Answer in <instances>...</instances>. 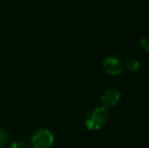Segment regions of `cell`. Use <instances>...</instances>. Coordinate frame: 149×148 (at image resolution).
<instances>
[{"mask_svg": "<svg viewBox=\"0 0 149 148\" xmlns=\"http://www.w3.org/2000/svg\"><path fill=\"white\" fill-rule=\"evenodd\" d=\"M109 120L108 110L104 107H97L87 115L85 120V126L90 131L100 130L107 125Z\"/></svg>", "mask_w": 149, "mask_h": 148, "instance_id": "1", "label": "cell"}, {"mask_svg": "<svg viewBox=\"0 0 149 148\" xmlns=\"http://www.w3.org/2000/svg\"><path fill=\"white\" fill-rule=\"evenodd\" d=\"M102 67H104V71L110 75H117L122 74L124 70V63L122 60L120 59L118 56L115 55H109L102 61Z\"/></svg>", "mask_w": 149, "mask_h": 148, "instance_id": "3", "label": "cell"}, {"mask_svg": "<svg viewBox=\"0 0 149 148\" xmlns=\"http://www.w3.org/2000/svg\"><path fill=\"white\" fill-rule=\"evenodd\" d=\"M9 148H31L30 145L26 142H22V141H15V142H12L10 144Z\"/></svg>", "mask_w": 149, "mask_h": 148, "instance_id": "7", "label": "cell"}, {"mask_svg": "<svg viewBox=\"0 0 149 148\" xmlns=\"http://www.w3.org/2000/svg\"><path fill=\"white\" fill-rule=\"evenodd\" d=\"M124 67L128 68L132 72H136L140 68V62L137 59H135V58H130V59L126 60L124 62Z\"/></svg>", "mask_w": 149, "mask_h": 148, "instance_id": "5", "label": "cell"}, {"mask_svg": "<svg viewBox=\"0 0 149 148\" xmlns=\"http://www.w3.org/2000/svg\"><path fill=\"white\" fill-rule=\"evenodd\" d=\"M10 136L5 130L0 129V147H5L9 143Z\"/></svg>", "mask_w": 149, "mask_h": 148, "instance_id": "6", "label": "cell"}, {"mask_svg": "<svg viewBox=\"0 0 149 148\" xmlns=\"http://www.w3.org/2000/svg\"><path fill=\"white\" fill-rule=\"evenodd\" d=\"M121 99V93L117 89H108L100 97V104L104 109H110L117 105Z\"/></svg>", "mask_w": 149, "mask_h": 148, "instance_id": "4", "label": "cell"}, {"mask_svg": "<svg viewBox=\"0 0 149 148\" xmlns=\"http://www.w3.org/2000/svg\"><path fill=\"white\" fill-rule=\"evenodd\" d=\"M140 46H141L146 52L149 53V37H145V38H143V39H141V41H140Z\"/></svg>", "mask_w": 149, "mask_h": 148, "instance_id": "8", "label": "cell"}, {"mask_svg": "<svg viewBox=\"0 0 149 148\" xmlns=\"http://www.w3.org/2000/svg\"><path fill=\"white\" fill-rule=\"evenodd\" d=\"M53 143L54 135L48 129H39L31 135V144L35 148H50Z\"/></svg>", "mask_w": 149, "mask_h": 148, "instance_id": "2", "label": "cell"}]
</instances>
